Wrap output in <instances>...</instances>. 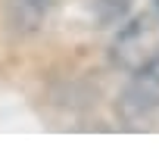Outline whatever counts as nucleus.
<instances>
[{"label": "nucleus", "instance_id": "obj_1", "mask_svg": "<svg viewBox=\"0 0 159 159\" xmlns=\"http://www.w3.org/2000/svg\"><path fill=\"white\" fill-rule=\"evenodd\" d=\"M109 59L122 72H137L159 59V10L140 13L128 25L119 28V34L109 44Z\"/></svg>", "mask_w": 159, "mask_h": 159}, {"label": "nucleus", "instance_id": "obj_2", "mask_svg": "<svg viewBox=\"0 0 159 159\" xmlns=\"http://www.w3.org/2000/svg\"><path fill=\"white\" fill-rule=\"evenodd\" d=\"M159 109V59L131 72V81L125 84V91L119 94L116 112L125 122H140L150 119Z\"/></svg>", "mask_w": 159, "mask_h": 159}, {"label": "nucleus", "instance_id": "obj_3", "mask_svg": "<svg viewBox=\"0 0 159 159\" xmlns=\"http://www.w3.org/2000/svg\"><path fill=\"white\" fill-rule=\"evenodd\" d=\"M53 3H56V0H10V3H7L10 28L19 31V34H31V31H38V28L47 22Z\"/></svg>", "mask_w": 159, "mask_h": 159}, {"label": "nucleus", "instance_id": "obj_4", "mask_svg": "<svg viewBox=\"0 0 159 159\" xmlns=\"http://www.w3.org/2000/svg\"><path fill=\"white\" fill-rule=\"evenodd\" d=\"M156 10H159V0H156Z\"/></svg>", "mask_w": 159, "mask_h": 159}]
</instances>
